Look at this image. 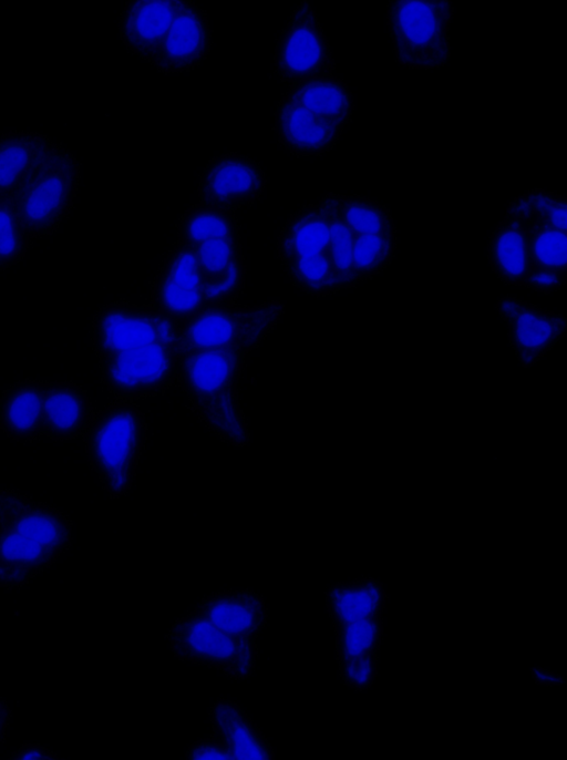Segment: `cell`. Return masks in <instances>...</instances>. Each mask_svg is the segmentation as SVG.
<instances>
[{
  "label": "cell",
  "mask_w": 567,
  "mask_h": 760,
  "mask_svg": "<svg viewBox=\"0 0 567 760\" xmlns=\"http://www.w3.org/2000/svg\"><path fill=\"white\" fill-rule=\"evenodd\" d=\"M92 342L102 383L116 400L158 396L176 381L172 322L150 306L122 300L100 307Z\"/></svg>",
  "instance_id": "1"
},
{
  "label": "cell",
  "mask_w": 567,
  "mask_h": 760,
  "mask_svg": "<svg viewBox=\"0 0 567 760\" xmlns=\"http://www.w3.org/2000/svg\"><path fill=\"white\" fill-rule=\"evenodd\" d=\"M72 520L18 490H0V587L19 589L72 543Z\"/></svg>",
  "instance_id": "2"
},
{
  "label": "cell",
  "mask_w": 567,
  "mask_h": 760,
  "mask_svg": "<svg viewBox=\"0 0 567 760\" xmlns=\"http://www.w3.org/2000/svg\"><path fill=\"white\" fill-rule=\"evenodd\" d=\"M246 355L236 347L177 350L176 382L190 409L215 435L235 446L249 441L237 391Z\"/></svg>",
  "instance_id": "3"
},
{
  "label": "cell",
  "mask_w": 567,
  "mask_h": 760,
  "mask_svg": "<svg viewBox=\"0 0 567 760\" xmlns=\"http://www.w3.org/2000/svg\"><path fill=\"white\" fill-rule=\"evenodd\" d=\"M176 228L177 239L194 250L207 302L235 304L246 276L235 213L197 203L181 216Z\"/></svg>",
  "instance_id": "4"
},
{
  "label": "cell",
  "mask_w": 567,
  "mask_h": 760,
  "mask_svg": "<svg viewBox=\"0 0 567 760\" xmlns=\"http://www.w3.org/2000/svg\"><path fill=\"white\" fill-rule=\"evenodd\" d=\"M83 441L91 468L110 497L132 487L147 438L145 415L130 400H116L95 411Z\"/></svg>",
  "instance_id": "5"
},
{
  "label": "cell",
  "mask_w": 567,
  "mask_h": 760,
  "mask_svg": "<svg viewBox=\"0 0 567 760\" xmlns=\"http://www.w3.org/2000/svg\"><path fill=\"white\" fill-rule=\"evenodd\" d=\"M80 178L76 160L53 143L37 158L8 202L30 245L53 233L72 208Z\"/></svg>",
  "instance_id": "6"
},
{
  "label": "cell",
  "mask_w": 567,
  "mask_h": 760,
  "mask_svg": "<svg viewBox=\"0 0 567 760\" xmlns=\"http://www.w3.org/2000/svg\"><path fill=\"white\" fill-rule=\"evenodd\" d=\"M332 193L293 213L277 242L290 281L316 297L337 292L330 255L329 208Z\"/></svg>",
  "instance_id": "7"
},
{
  "label": "cell",
  "mask_w": 567,
  "mask_h": 760,
  "mask_svg": "<svg viewBox=\"0 0 567 760\" xmlns=\"http://www.w3.org/2000/svg\"><path fill=\"white\" fill-rule=\"evenodd\" d=\"M284 310V305L278 300L254 306H206L172 322L177 350L236 347L248 353L274 329Z\"/></svg>",
  "instance_id": "8"
},
{
  "label": "cell",
  "mask_w": 567,
  "mask_h": 760,
  "mask_svg": "<svg viewBox=\"0 0 567 760\" xmlns=\"http://www.w3.org/2000/svg\"><path fill=\"white\" fill-rule=\"evenodd\" d=\"M450 0H391L386 17L396 60L410 69L444 66L450 58Z\"/></svg>",
  "instance_id": "9"
},
{
  "label": "cell",
  "mask_w": 567,
  "mask_h": 760,
  "mask_svg": "<svg viewBox=\"0 0 567 760\" xmlns=\"http://www.w3.org/2000/svg\"><path fill=\"white\" fill-rule=\"evenodd\" d=\"M165 638L178 660L217 669L236 680L248 678L255 669L257 640L227 633L195 609L176 619Z\"/></svg>",
  "instance_id": "10"
},
{
  "label": "cell",
  "mask_w": 567,
  "mask_h": 760,
  "mask_svg": "<svg viewBox=\"0 0 567 760\" xmlns=\"http://www.w3.org/2000/svg\"><path fill=\"white\" fill-rule=\"evenodd\" d=\"M276 72L290 84L333 75L336 63L317 14L305 0L282 29L275 50Z\"/></svg>",
  "instance_id": "11"
},
{
  "label": "cell",
  "mask_w": 567,
  "mask_h": 760,
  "mask_svg": "<svg viewBox=\"0 0 567 760\" xmlns=\"http://www.w3.org/2000/svg\"><path fill=\"white\" fill-rule=\"evenodd\" d=\"M148 306L171 322L210 306L194 250L185 242L176 239L165 256L153 281Z\"/></svg>",
  "instance_id": "12"
},
{
  "label": "cell",
  "mask_w": 567,
  "mask_h": 760,
  "mask_svg": "<svg viewBox=\"0 0 567 760\" xmlns=\"http://www.w3.org/2000/svg\"><path fill=\"white\" fill-rule=\"evenodd\" d=\"M266 184L260 165L235 152L212 158L199 177V204L235 213L256 202Z\"/></svg>",
  "instance_id": "13"
},
{
  "label": "cell",
  "mask_w": 567,
  "mask_h": 760,
  "mask_svg": "<svg viewBox=\"0 0 567 760\" xmlns=\"http://www.w3.org/2000/svg\"><path fill=\"white\" fill-rule=\"evenodd\" d=\"M496 309L508 326V337L524 368L537 362L566 332V318L512 296L501 298Z\"/></svg>",
  "instance_id": "14"
},
{
  "label": "cell",
  "mask_w": 567,
  "mask_h": 760,
  "mask_svg": "<svg viewBox=\"0 0 567 760\" xmlns=\"http://www.w3.org/2000/svg\"><path fill=\"white\" fill-rule=\"evenodd\" d=\"M210 44L212 30L205 10L193 1L182 0L150 63L165 74L187 72L206 59Z\"/></svg>",
  "instance_id": "15"
},
{
  "label": "cell",
  "mask_w": 567,
  "mask_h": 760,
  "mask_svg": "<svg viewBox=\"0 0 567 760\" xmlns=\"http://www.w3.org/2000/svg\"><path fill=\"white\" fill-rule=\"evenodd\" d=\"M94 412L87 392L75 382H42L41 435L54 441L82 437Z\"/></svg>",
  "instance_id": "16"
},
{
  "label": "cell",
  "mask_w": 567,
  "mask_h": 760,
  "mask_svg": "<svg viewBox=\"0 0 567 760\" xmlns=\"http://www.w3.org/2000/svg\"><path fill=\"white\" fill-rule=\"evenodd\" d=\"M275 131L281 145L293 155L318 156L334 146L342 129L312 114L286 93L275 113Z\"/></svg>",
  "instance_id": "17"
},
{
  "label": "cell",
  "mask_w": 567,
  "mask_h": 760,
  "mask_svg": "<svg viewBox=\"0 0 567 760\" xmlns=\"http://www.w3.org/2000/svg\"><path fill=\"white\" fill-rule=\"evenodd\" d=\"M182 0H131L124 6L118 30L133 54L151 62L167 33Z\"/></svg>",
  "instance_id": "18"
},
{
  "label": "cell",
  "mask_w": 567,
  "mask_h": 760,
  "mask_svg": "<svg viewBox=\"0 0 567 760\" xmlns=\"http://www.w3.org/2000/svg\"><path fill=\"white\" fill-rule=\"evenodd\" d=\"M194 609L227 633L249 639L257 640L267 622L264 597L250 589L210 593Z\"/></svg>",
  "instance_id": "19"
},
{
  "label": "cell",
  "mask_w": 567,
  "mask_h": 760,
  "mask_svg": "<svg viewBox=\"0 0 567 760\" xmlns=\"http://www.w3.org/2000/svg\"><path fill=\"white\" fill-rule=\"evenodd\" d=\"M208 715L213 733L221 740L233 760L275 759L261 730L239 705L220 698Z\"/></svg>",
  "instance_id": "20"
},
{
  "label": "cell",
  "mask_w": 567,
  "mask_h": 760,
  "mask_svg": "<svg viewBox=\"0 0 567 760\" xmlns=\"http://www.w3.org/2000/svg\"><path fill=\"white\" fill-rule=\"evenodd\" d=\"M42 382L20 380L0 396V429L17 442H32L42 437Z\"/></svg>",
  "instance_id": "21"
},
{
  "label": "cell",
  "mask_w": 567,
  "mask_h": 760,
  "mask_svg": "<svg viewBox=\"0 0 567 760\" xmlns=\"http://www.w3.org/2000/svg\"><path fill=\"white\" fill-rule=\"evenodd\" d=\"M487 257L493 273L507 285L520 287L530 271L528 234L508 212L489 237Z\"/></svg>",
  "instance_id": "22"
},
{
  "label": "cell",
  "mask_w": 567,
  "mask_h": 760,
  "mask_svg": "<svg viewBox=\"0 0 567 760\" xmlns=\"http://www.w3.org/2000/svg\"><path fill=\"white\" fill-rule=\"evenodd\" d=\"M287 94L331 125L343 130L351 121L354 110L352 93L346 82L334 75L290 84Z\"/></svg>",
  "instance_id": "23"
},
{
  "label": "cell",
  "mask_w": 567,
  "mask_h": 760,
  "mask_svg": "<svg viewBox=\"0 0 567 760\" xmlns=\"http://www.w3.org/2000/svg\"><path fill=\"white\" fill-rule=\"evenodd\" d=\"M51 142L43 135L9 132L0 136V202L8 203L37 158Z\"/></svg>",
  "instance_id": "24"
},
{
  "label": "cell",
  "mask_w": 567,
  "mask_h": 760,
  "mask_svg": "<svg viewBox=\"0 0 567 760\" xmlns=\"http://www.w3.org/2000/svg\"><path fill=\"white\" fill-rule=\"evenodd\" d=\"M518 222L528 234L530 270L567 271V233L547 224L533 210Z\"/></svg>",
  "instance_id": "25"
},
{
  "label": "cell",
  "mask_w": 567,
  "mask_h": 760,
  "mask_svg": "<svg viewBox=\"0 0 567 760\" xmlns=\"http://www.w3.org/2000/svg\"><path fill=\"white\" fill-rule=\"evenodd\" d=\"M354 285L372 279L393 260L395 232L381 234H351Z\"/></svg>",
  "instance_id": "26"
},
{
  "label": "cell",
  "mask_w": 567,
  "mask_h": 760,
  "mask_svg": "<svg viewBox=\"0 0 567 760\" xmlns=\"http://www.w3.org/2000/svg\"><path fill=\"white\" fill-rule=\"evenodd\" d=\"M330 255L336 290L355 287L352 265V235L342 215L339 194L332 193L329 208Z\"/></svg>",
  "instance_id": "27"
},
{
  "label": "cell",
  "mask_w": 567,
  "mask_h": 760,
  "mask_svg": "<svg viewBox=\"0 0 567 760\" xmlns=\"http://www.w3.org/2000/svg\"><path fill=\"white\" fill-rule=\"evenodd\" d=\"M339 204L351 234L395 232L389 209L369 197L339 194Z\"/></svg>",
  "instance_id": "28"
},
{
  "label": "cell",
  "mask_w": 567,
  "mask_h": 760,
  "mask_svg": "<svg viewBox=\"0 0 567 760\" xmlns=\"http://www.w3.org/2000/svg\"><path fill=\"white\" fill-rule=\"evenodd\" d=\"M31 247L9 203L0 202V271L19 263Z\"/></svg>",
  "instance_id": "29"
},
{
  "label": "cell",
  "mask_w": 567,
  "mask_h": 760,
  "mask_svg": "<svg viewBox=\"0 0 567 760\" xmlns=\"http://www.w3.org/2000/svg\"><path fill=\"white\" fill-rule=\"evenodd\" d=\"M524 197L540 219L567 233L566 197L544 189H532Z\"/></svg>",
  "instance_id": "30"
},
{
  "label": "cell",
  "mask_w": 567,
  "mask_h": 760,
  "mask_svg": "<svg viewBox=\"0 0 567 760\" xmlns=\"http://www.w3.org/2000/svg\"><path fill=\"white\" fill-rule=\"evenodd\" d=\"M566 281L567 271L536 268L529 271L520 287L532 288L535 291L548 295L560 290Z\"/></svg>",
  "instance_id": "31"
},
{
  "label": "cell",
  "mask_w": 567,
  "mask_h": 760,
  "mask_svg": "<svg viewBox=\"0 0 567 760\" xmlns=\"http://www.w3.org/2000/svg\"><path fill=\"white\" fill-rule=\"evenodd\" d=\"M185 758L187 760H233L221 740L214 733L193 742Z\"/></svg>",
  "instance_id": "32"
},
{
  "label": "cell",
  "mask_w": 567,
  "mask_h": 760,
  "mask_svg": "<svg viewBox=\"0 0 567 760\" xmlns=\"http://www.w3.org/2000/svg\"><path fill=\"white\" fill-rule=\"evenodd\" d=\"M9 760H61L63 758L56 756L48 748L39 743H28L21 746L9 758Z\"/></svg>",
  "instance_id": "33"
},
{
  "label": "cell",
  "mask_w": 567,
  "mask_h": 760,
  "mask_svg": "<svg viewBox=\"0 0 567 760\" xmlns=\"http://www.w3.org/2000/svg\"><path fill=\"white\" fill-rule=\"evenodd\" d=\"M12 711L7 700L0 701V748L6 740V730L10 723Z\"/></svg>",
  "instance_id": "34"
},
{
  "label": "cell",
  "mask_w": 567,
  "mask_h": 760,
  "mask_svg": "<svg viewBox=\"0 0 567 760\" xmlns=\"http://www.w3.org/2000/svg\"><path fill=\"white\" fill-rule=\"evenodd\" d=\"M2 700H3V698L0 697V701H2Z\"/></svg>",
  "instance_id": "35"
}]
</instances>
